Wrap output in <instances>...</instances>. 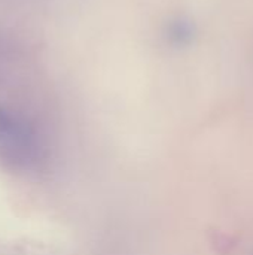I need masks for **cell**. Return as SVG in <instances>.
Segmentation results:
<instances>
[{
  "instance_id": "6da1fadb",
  "label": "cell",
  "mask_w": 253,
  "mask_h": 255,
  "mask_svg": "<svg viewBox=\"0 0 253 255\" xmlns=\"http://www.w3.org/2000/svg\"><path fill=\"white\" fill-rule=\"evenodd\" d=\"M46 148L37 130L18 112L0 106V167L15 175L42 170Z\"/></svg>"
}]
</instances>
